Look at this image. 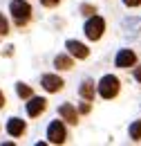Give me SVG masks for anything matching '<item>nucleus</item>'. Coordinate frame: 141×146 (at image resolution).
I'll use <instances>...</instances> for the list:
<instances>
[{"label": "nucleus", "instance_id": "obj_10", "mask_svg": "<svg viewBox=\"0 0 141 146\" xmlns=\"http://www.w3.org/2000/svg\"><path fill=\"white\" fill-rule=\"evenodd\" d=\"M78 94H81L85 101H92L94 94H96V83H94L92 79H85V81L81 83V88H78Z\"/></svg>", "mask_w": 141, "mask_h": 146}, {"label": "nucleus", "instance_id": "obj_3", "mask_svg": "<svg viewBox=\"0 0 141 146\" xmlns=\"http://www.w3.org/2000/svg\"><path fill=\"white\" fill-rule=\"evenodd\" d=\"M83 32H85V36H88L90 40H99V38L103 36V32H105V20L101 18V16H96V14H92V16H88V20H85Z\"/></svg>", "mask_w": 141, "mask_h": 146}, {"label": "nucleus", "instance_id": "obj_6", "mask_svg": "<svg viewBox=\"0 0 141 146\" xmlns=\"http://www.w3.org/2000/svg\"><path fill=\"white\" fill-rule=\"evenodd\" d=\"M40 86H43L47 92H58V90H63L65 81H63L58 74H45V76L40 79Z\"/></svg>", "mask_w": 141, "mask_h": 146}, {"label": "nucleus", "instance_id": "obj_14", "mask_svg": "<svg viewBox=\"0 0 141 146\" xmlns=\"http://www.w3.org/2000/svg\"><path fill=\"white\" fill-rule=\"evenodd\" d=\"M16 92H18V97H20V99H29V97H32V88H29L27 83H22V81L16 83Z\"/></svg>", "mask_w": 141, "mask_h": 146}, {"label": "nucleus", "instance_id": "obj_20", "mask_svg": "<svg viewBox=\"0 0 141 146\" xmlns=\"http://www.w3.org/2000/svg\"><path fill=\"white\" fill-rule=\"evenodd\" d=\"M81 112H83V115H85V112H90V104H83V106H81Z\"/></svg>", "mask_w": 141, "mask_h": 146}, {"label": "nucleus", "instance_id": "obj_16", "mask_svg": "<svg viewBox=\"0 0 141 146\" xmlns=\"http://www.w3.org/2000/svg\"><path fill=\"white\" fill-rule=\"evenodd\" d=\"M7 32H9V25H7V20H5V16H2V14H0V34H2V36H5V34H7Z\"/></svg>", "mask_w": 141, "mask_h": 146}, {"label": "nucleus", "instance_id": "obj_13", "mask_svg": "<svg viewBox=\"0 0 141 146\" xmlns=\"http://www.w3.org/2000/svg\"><path fill=\"white\" fill-rule=\"evenodd\" d=\"M128 133H130V139H132V142H141V119L132 121Z\"/></svg>", "mask_w": 141, "mask_h": 146}, {"label": "nucleus", "instance_id": "obj_5", "mask_svg": "<svg viewBox=\"0 0 141 146\" xmlns=\"http://www.w3.org/2000/svg\"><path fill=\"white\" fill-rule=\"evenodd\" d=\"M134 63H137V54H134L132 50H119V54H117V58H114V65L121 68V70L132 68Z\"/></svg>", "mask_w": 141, "mask_h": 146}, {"label": "nucleus", "instance_id": "obj_12", "mask_svg": "<svg viewBox=\"0 0 141 146\" xmlns=\"http://www.w3.org/2000/svg\"><path fill=\"white\" fill-rule=\"evenodd\" d=\"M54 65H56L58 70H72L74 61H72V56H67V54H58L54 58Z\"/></svg>", "mask_w": 141, "mask_h": 146}, {"label": "nucleus", "instance_id": "obj_4", "mask_svg": "<svg viewBox=\"0 0 141 146\" xmlns=\"http://www.w3.org/2000/svg\"><path fill=\"white\" fill-rule=\"evenodd\" d=\"M65 137H67V133H65V126H63V121H52L49 128H47V139L52 142V144H63L65 142Z\"/></svg>", "mask_w": 141, "mask_h": 146}, {"label": "nucleus", "instance_id": "obj_19", "mask_svg": "<svg viewBox=\"0 0 141 146\" xmlns=\"http://www.w3.org/2000/svg\"><path fill=\"white\" fill-rule=\"evenodd\" d=\"M134 79L141 83V65H137V68H134Z\"/></svg>", "mask_w": 141, "mask_h": 146}, {"label": "nucleus", "instance_id": "obj_1", "mask_svg": "<svg viewBox=\"0 0 141 146\" xmlns=\"http://www.w3.org/2000/svg\"><path fill=\"white\" fill-rule=\"evenodd\" d=\"M9 11H11L14 23H16L18 27L27 25V23H29V18H32V7H29V2H27V0H11Z\"/></svg>", "mask_w": 141, "mask_h": 146}, {"label": "nucleus", "instance_id": "obj_15", "mask_svg": "<svg viewBox=\"0 0 141 146\" xmlns=\"http://www.w3.org/2000/svg\"><path fill=\"white\" fill-rule=\"evenodd\" d=\"M81 14H83V16H92V14H96V9L85 2V5H81Z\"/></svg>", "mask_w": 141, "mask_h": 146}, {"label": "nucleus", "instance_id": "obj_18", "mask_svg": "<svg viewBox=\"0 0 141 146\" xmlns=\"http://www.w3.org/2000/svg\"><path fill=\"white\" fill-rule=\"evenodd\" d=\"M40 2H43L45 7H56V5L61 2V0H40Z\"/></svg>", "mask_w": 141, "mask_h": 146}, {"label": "nucleus", "instance_id": "obj_8", "mask_svg": "<svg viewBox=\"0 0 141 146\" xmlns=\"http://www.w3.org/2000/svg\"><path fill=\"white\" fill-rule=\"evenodd\" d=\"M65 47H67V52H70L72 56H76V58H88L90 56L88 45H83V43H78V40H67Z\"/></svg>", "mask_w": 141, "mask_h": 146}, {"label": "nucleus", "instance_id": "obj_7", "mask_svg": "<svg viewBox=\"0 0 141 146\" xmlns=\"http://www.w3.org/2000/svg\"><path fill=\"white\" fill-rule=\"evenodd\" d=\"M45 108H47V101L43 97H34V94L29 97V104H27V115L29 117H38Z\"/></svg>", "mask_w": 141, "mask_h": 146}, {"label": "nucleus", "instance_id": "obj_9", "mask_svg": "<svg viewBox=\"0 0 141 146\" xmlns=\"http://www.w3.org/2000/svg\"><path fill=\"white\" fill-rule=\"evenodd\" d=\"M58 115H61L67 124H72V126L78 124V112H76V108H74L72 104H63V106L58 108Z\"/></svg>", "mask_w": 141, "mask_h": 146}, {"label": "nucleus", "instance_id": "obj_2", "mask_svg": "<svg viewBox=\"0 0 141 146\" xmlns=\"http://www.w3.org/2000/svg\"><path fill=\"white\" fill-rule=\"evenodd\" d=\"M119 88H121V83H119V79H117L114 74H105V76L96 83V92H99V97H103V99H114V97L119 94Z\"/></svg>", "mask_w": 141, "mask_h": 146}, {"label": "nucleus", "instance_id": "obj_21", "mask_svg": "<svg viewBox=\"0 0 141 146\" xmlns=\"http://www.w3.org/2000/svg\"><path fill=\"white\" fill-rule=\"evenodd\" d=\"M2 106H5V94L0 92V108H2Z\"/></svg>", "mask_w": 141, "mask_h": 146}, {"label": "nucleus", "instance_id": "obj_17", "mask_svg": "<svg viewBox=\"0 0 141 146\" xmlns=\"http://www.w3.org/2000/svg\"><path fill=\"white\" fill-rule=\"evenodd\" d=\"M123 5H125V7H139L141 0H123Z\"/></svg>", "mask_w": 141, "mask_h": 146}, {"label": "nucleus", "instance_id": "obj_11", "mask_svg": "<svg viewBox=\"0 0 141 146\" xmlns=\"http://www.w3.org/2000/svg\"><path fill=\"white\" fill-rule=\"evenodd\" d=\"M7 133H9L11 137H20V135L25 133V121L18 119V117H11V119L7 121Z\"/></svg>", "mask_w": 141, "mask_h": 146}]
</instances>
